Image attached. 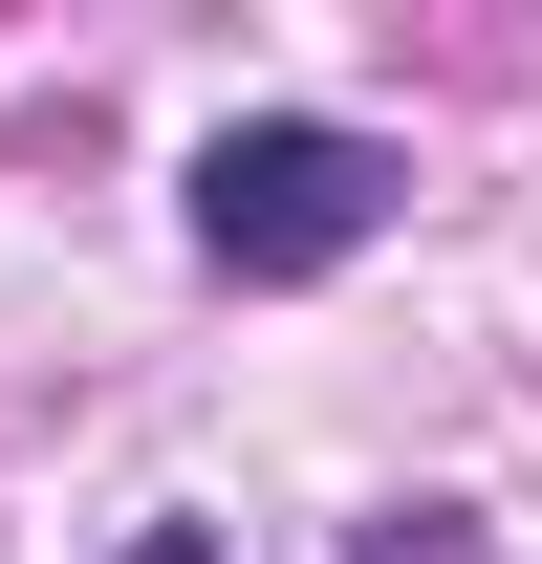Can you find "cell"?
Returning <instances> with one entry per match:
<instances>
[{"label":"cell","mask_w":542,"mask_h":564,"mask_svg":"<svg viewBox=\"0 0 542 564\" xmlns=\"http://www.w3.org/2000/svg\"><path fill=\"white\" fill-rule=\"evenodd\" d=\"M369 217H391V152L326 131V109H239V131L196 152V261L217 282H326Z\"/></svg>","instance_id":"cell-1"},{"label":"cell","mask_w":542,"mask_h":564,"mask_svg":"<svg viewBox=\"0 0 542 564\" xmlns=\"http://www.w3.org/2000/svg\"><path fill=\"white\" fill-rule=\"evenodd\" d=\"M131 564H217V543H196V521H152V543H131Z\"/></svg>","instance_id":"cell-2"}]
</instances>
